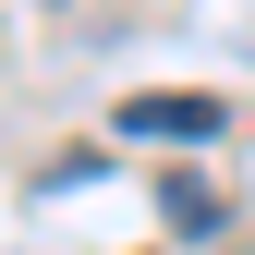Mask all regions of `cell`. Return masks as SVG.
Here are the masks:
<instances>
[{
    "label": "cell",
    "mask_w": 255,
    "mask_h": 255,
    "mask_svg": "<svg viewBox=\"0 0 255 255\" xmlns=\"http://www.w3.org/2000/svg\"><path fill=\"white\" fill-rule=\"evenodd\" d=\"M110 134H146V146H207V134H231V110L195 98V85H170V98H122Z\"/></svg>",
    "instance_id": "cell-1"
},
{
    "label": "cell",
    "mask_w": 255,
    "mask_h": 255,
    "mask_svg": "<svg viewBox=\"0 0 255 255\" xmlns=\"http://www.w3.org/2000/svg\"><path fill=\"white\" fill-rule=\"evenodd\" d=\"M158 219H170L182 243H219V231H231V207H219L207 170H158Z\"/></svg>",
    "instance_id": "cell-2"
}]
</instances>
